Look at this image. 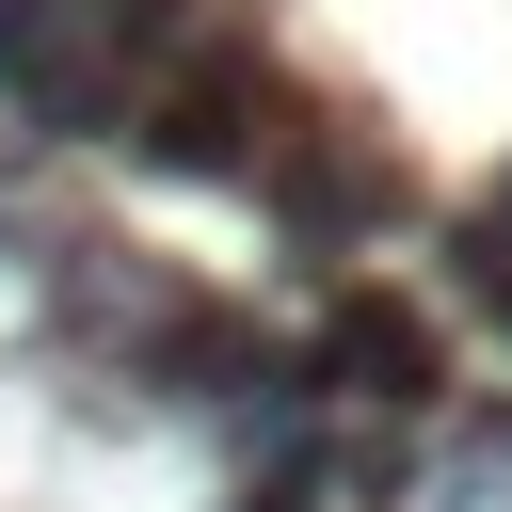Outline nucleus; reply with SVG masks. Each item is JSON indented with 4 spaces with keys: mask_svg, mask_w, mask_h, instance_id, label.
<instances>
[{
    "mask_svg": "<svg viewBox=\"0 0 512 512\" xmlns=\"http://www.w3.org/2000/svg\"><path fill=\"white\" fill-rule=\"evenodd\" d=\"M208 0H0V128L32 144H128L144 64L192 32Z\"/></svg>",
    "mask_w": 512,
    "mask_h": 512,
    "instance_id": "nucleus-1",
    "label": "nucleus"
},
{
    "mask_svg": "<svg viewBox=\"0 0 512 512\" xmlns=\"http://www.w3.org/2000/svg\"><path fill=\"white\" fill-rule=\"evenodd\" d=\"M288 112H304V96H288L272 32L192 16V32L144 64V96H128V160H144V176H192V192H256V160H272Z\"/></svg>",
    "mask_w": 512,
    "mask_h": 512,
    "instance_id": "nucleus-2",
    "label": "nucleus"
},
{
    "mask_svg": "<svg viewBox=\"0 0 512 512\" xmlns=\"http://www.w3.org/2000/svg\"><path fill=\"white\" fill-rule=\"evenodd\" d=\"M256 224H272L288 256H368V240H400V224H416V176H400L368 128L288 112V128H272V160H256Z\"/></svg>",
    "mask_w": 512,
    "mask_h": 512,
    "instance_id": "nucleus-3",
    "label": "nucleus"
},
{
    "mask_svg": "<svg viewBox=\"0 0 512 512\" xmlns=\"http://www.w3.org/2000/svg\"><path fill=\"white\" fill-rule=\"evenodd\" d=\"M304 384H320V416H384V432H416V416H448V320L416 304V288H336L320 320H304Z\"/></svg>",
    "mask_w": 512,
    "mask_h": 512,
    "instance_id": "nucleus-4",
    "label": "nucleus"
},
{
    "mask_svg": "<svg viewBox=\"0 0 512 512\" xmlns=\"http://www.w3.org/2000/svg\"><path fill=\"white\" fill-rule=\"evenodd\" d=\"M224 512H336V416H320V432H288V448H240Z\"/></svg>",
    "mask_w": 512,
    "mask_h": 512,
    "instance_id": "nucleus-5",
    "label": "nucleus"
}]
</instances>
